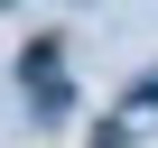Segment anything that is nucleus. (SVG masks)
<instances>
[{"mask_svg":"<svg viewBox=\"0 0 158 148\" xmlns=\"http://www.w3.org/2000/svg\"><path fill=\"white\" fill-rule=\"evenodd\" d=\"M121 139H130V120H102L93 130V148H121Z\"/></svg>","mask_w":158,"mask_h":148,"instance_id":"obj_2","label":"nucleus"},{"mask_svg":"<svg viewBox=\"0 0 158 148\" xmlns=\"http://www.w3.org/2000/svg\"><path fill=\"white\" fill-rule=\"evenodd\" d=\"M19 93H28V111H37V120H65V111H74V84H65V46H56V37H37V46L19 56Z\"/></svg>","mask_w":158,"mask_h":148,"instance_id":"obj_1","label":"nucleus"},{"mask_svg":"<svg viewBox=\"0 0 158 148\" xmlns=\"http://www.w3.org/2000/svg\"><path fill=\"white\" fill-rule=\"evenodd\" d=\"M0 10H10V0H0Z\"/></svg>","mask_w":158,"mask_h":148,"instance_id":"obj_3","label":"nucleus"}]
</instances>
